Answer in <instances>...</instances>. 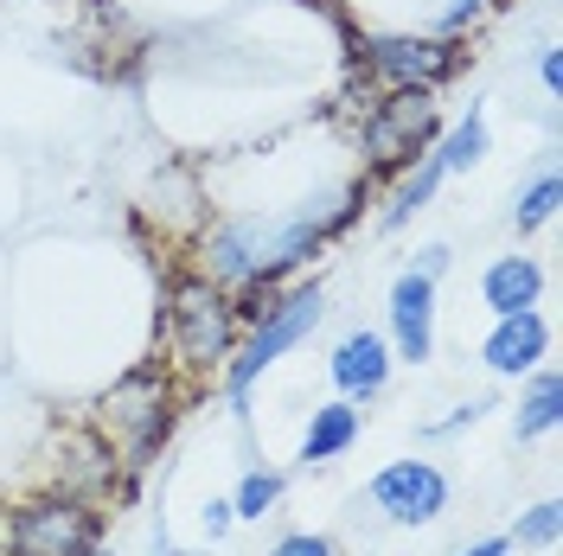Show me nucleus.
<instances>
[{
  "label": "nucleus",
  "mask_w": 563,
  "mask_h": 556,
  "mask_svg": "<svg viewBox=\"0 0 563 556\" xmlns=\"http://www.w3.org/2000/svg\"><path fill=\"white\" fill-rule=\"evenodd\" d=\"M244 340V320H238V301L231 288H218L211 276H174L167 288V346H174V365L186 378H211L231 365V352Z\"/></svg>",
  "instance_id": "1"
},
{
  "label": "nucleus",
  "mask_w": 563,
  "mask_h": 556,
  "mask_svg": "<svg viewBox=\"0 0 563 556\" xmlns=\"http://www.w3.org/2000/svg\"><path fill=\"white\" fill-rule=\"evenodd\" d=\"M174 403H179L174 371H167V365H135V371L97 403V435L115 448L122 467H147V460L161 454V442L174 435V416H179Z\"/></svg>",
  "instance_id": "2"
},
{
  "label": "nucleus",
  "mask_w": 563,
  "mask_h": 556,
  "mask_svg": "<svg viewBox=\"0 0 563 556\" xmlns=\"http://www.w3.org/2000/svg\"><path fill=\"white\" fill-rule=\"evenodd\" d=\"M320 313H327V288H320V281H295V288H282V301H276L269 320L244 326V340H238L231 365H224V403H231L238 422L250 416V390L263 383V371L276 365L282 352H295L308 333H314Z\"/></svg>",
  "instance_id": "3"
},
{
  "label": "nucleus",
  "mask_w": 563,
  "mask_h": 556,
  "mask_svg": "<svg viewBox=\"0 0 563 556\" xmlns=\"http://www.w3.org/2000/svg\"><path fill=\"white\" fill-rule=\"evenodd\" d=\"M442 141V103L435 90H385L358 122V160L365 179H397L410 174L422 154Z\"/></svg>",
  "instance_id": "4"
},
{
  "label": "nucleus",
  "mask_w": 563,
  "mask_h": 556,
  "mask_svg": "<svg viewBox=\"0 0 563 556\" xmlns=\"http://www.w3.org/2000/svg\"><path fill=\"white\" fill-rule=\"evenodd\" d=\"M7 556H90L103 544V512L97 499L77 492H38L7 512Z\"/></svg>",
  "instance_id": "5"
},
{
  "label": "nucleus",
  "mask_w": 563,
  "mask_h": 556,
  "mask_svg": "<svg viewBox=\"0 0 563 556\" xmlns=\"http://www.w3.org/2000/svg\"><path fill=\"white\" fill-rule=\"evenodd\" d=\"M467 58L474 52H461V38H442V33H365L358 38V65L385 90H442L449 77H461Z\"/></svg>",
  "instance_id": "6"
},
{
  "label": "nucleus",
  "mask_w": 563,
  "mask_h": 556,
  "mask_svg": "<svg viewBox=\"0 0 563 556\" xmlns=\"http://www.w3.org/2000/svg\"><path fill=\"white\" fill-rule=\"evenodd\" d=\"M372 505L390 524H429L449 512V474L435 460H390L372 474Z\"/></svg>",
  "instance_id": "7"
},
{
  "label": "nucleus",
  "mask_w": 563,
  "mask_h": 556,
  "mask_svg": "<svg viewBox=\"0 0 563 556\" xmlns=\"http://www.w3.org/2000/svg\"><path fill=\"white\" fill-rule=\"evenodd\" d=\"M429 352H435V281L404 269L390 281V358L429 365Z\"/></svg>",
  "instance_id": "8"
},
{
  "label": "nucleus",
  "mask_w": 563,
  "mask_h": 556,
  "mask_svg": "<svg viewBox=\"0 0 563 556\" xmlns=\"http://www.w3.org/2000/svg\"><path fill=\"white\" fill-rule=\"evenodd\" d=\"M544 352H551V320L538 308H519V313H499L487 333V346H481V365H487L493 378H526L544 365Z\"/></svg>",
  "instance_id": "9"
},
{
  "label": "nucleus",
  "mask_w": 563,
  "mask_h": 556,
  "mask_svg": "<svg viewBox=\"0 0 563 556\" xmlns=\"http://www.w3.org/2000/svg\"><path fill=\"white\" fill-rule=\"evenodd\" d=\"M390 365H397V358H390V340L372 333V326H352L346 340L333 346V358H327L340 397H352V403H372V397L390 383Z\"/></svg>",
  "instance_id": "10"
},
{
  "label": "nucleus",
  "mask_w": 563,
  "mask_h": 556,
  "mask_svg": "<svg viewBox=\"0 0 563 556\" xmlns=\"http://www.w3.org/2000/svg\"><path fill=\"white\" fill-rule=\"evenodd\" d=\"M58 492H77V499H103L109 487H115V448H109L97 429H84V435H70L65 448H58Z\"/></svg>",
  "instance_id": "11"
},
{
  "label": "nucleus",
  "mask_w": 563,
  "mask_h": 556,
  "mask_svg": "<svg viewBox=\"0 0 563 556\" xmlns=\"http://www.w3.org/2000/svg\"><path fill=\"white\" fill-rule=\"evenodd\" d=\"M538 294H544V269H538V256H493L487 276H481V301L487 313H519V308H538Z\"/></svg>",
  "instance_id": "12"
},
{
  "label": "nucleus",
  "mask_w": 563,
  "mask_h": 556,
  "mask_svg": "<svg viewBox=\"0 0 563 556\" xmlns=\"http://www.w3.org/2000/svg\"><path fill=\"white\" fill-rule=\"evenodd\" d=\"M358 442V403L352 397H333L308 416V435H301V467H327Z\"/></svg>",
  "instance_id": "13"
},
{
  "label": "nucleus",
  "mask_w": 563,
  "mask_h": 556,
  "mask_svg": "<svg viewBox=\"0 0 563 556\" xmlns=\"http://www.w3.org/2000/svg\"><path fill=\"white\" fill-rule=\"evenodd\" d=\"M442 179H449V167H442V154L429 147L410 174H397V186H390L385 218H378V224H385V231H404V224H410V218H417V211L435 199V192H442Z\"/></svg>",
  "instance_id": "14"
},
{
  "label": "nucleus",
  "mask_w": 563,
  "mask_h": 556,
  "mask_svg": "<svg viewBox=\"0 0 563 556\" xmlns=\"http://www.w3.org/2000/svg\"><path fill=\"white\" fill-rule=\"evenodd\" d=\"M558 422H563V378L538 365L531 390L519 397V422H512V435H519V442H538V435H551Z\"/></svg>",
  "instance_id": "15"
},
{
  "label": "nucleus",
  "mask_w": 563,
  "mask_h": 556,
  "mask_svg": "<svg viewBox=\"0 0 563 556\" xmlns=\"http://www.w3.org/2000/svg\"><path fill=\"white\" fill-rule=\"evenodd\" d=\"M487 147H493V135H487V109H481V103L449 129V141H435V154H442V167H449V174L481 167V160H487Z\"/></svg>",
  "instance_id": "16"
},
{
  "label": "nucleus",
  "mask_w": 563,
  "mask_h": 556,
  "mask_svg": "<svg viewBox=\"0 0 563 556\" xmlns=\"http://www.w3.org/2000/svg\"><path fill=\"white\" fill-rule=\"evenodd\" d=\"M282 492H288V474H276V467H250L244 480H238V492H231V519L263 524L282 505Z\"/></svg>",
  "instance_id": "17"
},
{
  "label": "nucleus",
  "mask_w": 563,
  "mask_h": 556,
  "mask_svg": "<svg viewBox=\"0 0 563 556\" xmlns=\"http://www.w3.org/2000/svg\"><path fill=\"white\" fill-rule=\"evenodd\" d=\"M558 199H563V186H558V174H538L519 192V205H512V224H519V237H531V231H544L551 218H558Z\"/></svg>",
  "instance_id": "18"
},
{
  "label": "nucleus",
  "mask_w": 563,
  "mask_h": 556,
  "mask_svg": "<svg viewBox=\"0 0 563 556\" xmlns=\"http://www.w3.org/2000/svg\"><path fill=\"white\" fill-rule=\"evenodd\" d=\"M558 537H563V505L558 499H538L526 519L512 524V544H526V551H551Z\"/></svg>",
  "instance_id": "19"
},
{
  "label": "nucleus",
  "mask_w": 563,
  "mask_h": 556,
  "mask_svg": "<svg viewBox=\"0 0 563 556\" xmlns=\"http://www.w3.org/2000/svg\"><path fill=\"white\" fill-rule=\"evenodd\" d=\"M487 7H493V0H449V7L435 13V33H442V38H461L467 26H481V20H487Z\"/></svg>",
  "instance_id": "20"
},
{
  "label": "nucleus",
  "mask_w": 563,
  "mask_h": 556,
  "mask_svg": "<svg viewBox=\"0 0 563 556\" xmlns=\"http://www.w3.org/2000/svg\"><path fill=\"white\" fill-rule=\"evenodd\" d=\"M269 556H340V551H333V537H320V531H295V537H282Z\"/></svg>",
  "instance_id": "21"
},
{
  "label": "nucleus",
  "mask_w": 563,
  "mask_h": 556,
  "mask_svg": "<svg viewBox=\"0 0 563 556\" xmlns=\"http://www.w3.org/2000/svg\"><path fill=\"white\" fill-rule=\"evenodd\" d=\"M487 410H499L493 397H467V403H461L455 416H449V422H435L429 435H455V429H467V422H481V416H487Z\"/></svg>",
  "instance_id": "22"
},
{
  "label": "nucleus",
  "mask_w": 563,
  "mask_h": 556,
  "mask_svg": "<svg viewBox=\"0 0 563 556\" xmlns=\"http://www.w3.org/2000/svg\"><path fill=\"white\" fill-rule=\"evenodd\" d=\"M449 256H455L449 244H422L410 269H417V276H429V281H442V276H449Z\"/></svg>",
  "instance_id": "23"
},
{
  "label": "nucleus",
  "mask_w": 563,
  "mask_h": 556,
  "mask_svg": "<svg viewBox=\"0 0 563 556\" xmlns=\"http://www.w3.org/2000/svg\"><path fill=\"white\" fill-rule=\"evenodd\" d=\"M199 524H206V537H224V531L238 524V519H231V499H211L206 512H199Z\"/></svg>",
  "instance_id": "24"
},
{
  "label": "nucleus",
  "mask_w": 563,
  "mask_h": 556,
  "mask_svg": "<svg viewBox=\"0 0 563 556\" xmlns=\"http://www.w3.org/2000/svg\"><path fill=\"white\" fill-rule=\"evenodd\" d=\"M538 77H544V90H551V97L563 90V58H558V45H544V52H538Z\"/></svg>",
  "instance_id": "25"
},
{
  "label": "nucleus",
  "mask_w": 563,
  "mask_h": 556,
  "mask_svg": "<svg viewBox=\"0 0 563 556\" xmlns=\"http://www.w3.org/2000/svg\"><path fill=\"white\" fill-rule=\"evenodd\" d=\"M461 556H512V537H481L474 551H461Z\"/></svg>",
  "instance_id": "26"
},
{
  "label": "nucleus",
  "mask_w": 563,
  "mask_h": 556,
  "mask_svg": "<svg viewBox=\"0 0 563 556\" xmlns=\"http://www.w3.org/2000/svg\"><path fill=\"white\" fill-rule=\"evenodd\" d=\"M154 556H186V551H167V544H161V551H154Z\"/></svg>",
  "instance_id": "27"
},
{
  "label": "nucleus",
  "mask_w": 563,
  "mask_h": 556,
  "mask_svg": "<svg viewBox=\"0 0 563 556\" xmlns=\"http://www.w3.org/2000/svg\"><path fill=\"white\" fill-rule=\"evenodd\" d=\"M90 556H109V551H103V544H97V551H90Z\"/></svg>",
  "instance_id": "28"
}]
</instances>
